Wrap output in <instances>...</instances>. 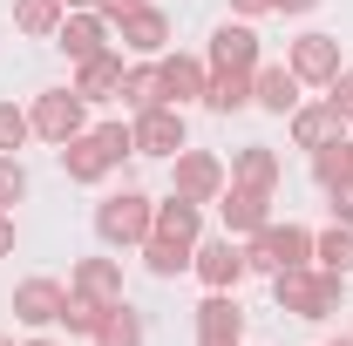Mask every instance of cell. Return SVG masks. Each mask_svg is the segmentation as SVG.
<instances>
[{
  "instance_id": "obj_30",
  "label": "cell",
  "mask_w": 353,
  "mask_h": 346,
  "mask_svg": "<svg viewBox=\"0 0 353 346\" xmlns=\"http://www.w3.org/2000/svg\"><path fill=\"white\" fill-rule=\"evenodd\" d=\"M102 312H109V305H95V299H82V292H68V305H61V319H54V326H68L75 340H95Z\"/></svg>"
},
{
  "instance_id": "obj_23",
  "label": "cell",
  "mask_w": 353,
  "mask_h": 346,
  "mask_svg": "<svg viewBox=\"0 0 353 346\" xmlns=\"http://www.w3.org/2000/svg\"><path fill=\"white\" fill-rule=\"evenodd\" d=\"M157 231L163 238H176V245H197V231H204V204H190V197H163L157 204Z\"/></svg>"
},
{
  "instance_id": "obj_39",
  "label": "cell",
  "mask_w": 353,
  "mask_h": 346,
  "mask_svg": "<svg viewBox=\"0 0 353 346\" xmlns=\"http://www.w3.org/2000/svg\"><path fill=\"white\" fill-rule=\"evenodd\" d=\"M14 252V211H0V258Z\"/></svg>"
},
{
  "instance_id": "obj_4",
  "label": "cell",
  "mask_w": 353,
  "mask_h": 346,
  "mask_svg": "<svg viewBox=\"0 0 353 346\" xmlns=\"http://www.w3.org/2000/svg\"><path fill=\"white\" fill-rule=\"evenodd\" d=\"M28 123H34V136H48V143H68V136L88 130V102L75 88H41L34 109H28Z\"/></svg>"
},
{
  "instance_id": "obj_14",
  "label": "cell",
  "mask_w": 353,
  "mask_h": 346,
  "mask_svg": "<svg viewBox=\"0 0 353 346\" xmlns=\"http://www.w3.org/2000/svg\"><path fill=\"white\" fill-rule=\"evenodd\" d=\"M116 88H123V48H102V54L75 61V95L82 102H109Z\"/></svg>"
},
{
  "instance_id": "obj_42",
  "label": "cell",
  "mask_w": 353,
  "mask_h": 346,
  "mask_svg": "<svg viewBox=\"0 0 353 346\" xmlns=\"http://www.w3.org/2000/svg\"><path fill=\"white\" fill-rule=\"evenodd\" d=\"M28 346H54V340H28Z\"/></svg>"
},
{
  "instance_id": "obj_31",
  "label": "cell",
  "mask_w": 353,
  "mask_h": 346,
  "mask_svg": "<svg viewBox=\"0 0 353 346\" xmlns=\"http://www.w3.org/2000/svg\"><path fill=\"white\" fill-rule=\"evenodd\" d=\"M34 136V123H28V109H14V102H0V156H14L21 143Z\"/></svg>"
},
{
  "instance_id": "obj_33",
  "label": "cell",
  "mask_w": 353,
  "mask_h": 346,
  "mask_svg": "<svg viewBox=\"0 0 353 346\" xmlns=\"http://www.w3.org/2000/svg\"><path fill=\"white\" fill-rule=\"evenodd\" d=\"M95 136H102V150L123 163V156H136V136H130V123H95Z\"/></svg>"
},
{
  "instance_id": "obj_38",
  "label": "cell",
  "mask_w": 353,
  "mask_h": 346,
  "mask_svg": "<svg viewBox=\"0 0 353 346\" xmlns=\"http://www.w3.org/2000/svg\"><path fill=\"white\" fill-rule=\"evenodd\" d=\"M319 0H272V14H312Z\"/></svg>"
},
{
  "instance_id": "obj_18",
  "label": "cell",
  "mask_w": 353,
  "mask_h": 346,
  "mask_svg": "<svg viewBox=\"0 0 353 346\" xmlns=\"http://www.w3.org/2000/svg\"><path fill=\"white\" fill-rule=\"evenodd\" d=\"M211 68H259V34L245 28V21H224L218 34H211Z\"/></svg>"
},
{
  "instance_id": "obj_13",
  "label": "cell",
  "mask_w": 353,
  "mask_h": 346,
  "mask_svg": "<svg viewBox=\"0 0 353 346\" xmlns=\"http://www.w3.org/2000/svg\"><path fill=\"white\" fill-rule=\"evenodd\" d=\"M333 136H347V116H340V102L326 95V102H299L292 109V143L299 150H319V143H333Z\"/></svg>"
},
{
  "instance_id": "obj_35",
  "label": "cell",
  "mask_w": 353,
  "mask_h": 346,
  "mask_svg": "<svg viewBox=\"0 0 353 346\" xmlns=\"http://www.w3.org/2000/svg\"><path fill=\"white\" fill-rule=\"evenodd\" d=\"M333 197V224H353V183H340V190H326Z\"/></svg>"
},
{
  "instance_id": "obj_10",
  "label": "cell",
  "mask_w": 353,
  "mask_h": 346,
  "mask_svg": "<svg viewBox=\"0 0 353 346\" xmlns=\"http://www.w3.org/2000/svg\"><path fill=\"white\" fill-rule=\"evenodd\" d=\"M54 41H61L68 61H88V54H102V48H109V21H102L95 7H68V14H61V28H54Z\"/></svg>"
},
{
  "instance_id": "obj_7",
  "label": "cell",
  "mask_w": 353,
  "mask_h": 346,
  "mask_svg": "<svg viewBox=\"0 0 353 346\" xmlns=\"http://www.w3.org/2000/svg\"><path fill=\"white\" fill-rule=\"evenodd\" d=\"M285 68L299 82H312V88H333V75L347 68L340 61V34H299V41L285 48Z\"/></svg>"
},
{
  "instance_id": "obj_44",
  "label": "cell",
  "mask_w": 353,
  "mask_h": 346,
  "mask_svg": "<svg viewBox=\"0 0 353 346\" xmlns=\"http://www.w3.org/2000/svg\"><path fill=\"white\" fill-rule=\"evenodd\" d=\"M0 346H7V340H0Z\"/></svg>"
},
{
  "instance_id": "obj_20",
  "label": "cell",
  "mask_w": 353,
  "mask_h": 346,
  "mask_svg": "<svg viewBox=\"0 0 353 346\" xmlns=\"http://www.w3.org/2000/svg\"><path fill=\"white\" fill-rule=\"evenodd\" d=\"M279 176H285V163H279V150H265V143H245V150L231 156V183H252V190H279Z\"/></svg>"
},
{
  "instance_id": "obj_34",
  "label": "cell",
  "mask_w": 353,
  "mask_h": 346,
  "mask_svg": "<svg viewBox=\"0 0 353 346\" xmlns=\"http://www.w3.org/2000/svg\"><path fill=\"white\" fill-rule=\"evenodd\" d=\"M136 7H143V0H95V14H102V21H116V28H123V21H130Z\"/></svg>"
},
{
  "instance_id": "obj_43",
  "label": "cell",
  "mask_w": 353,
  "mask_h": 346,
  "mask_svg": "<svg viewBox=\"0 0 353 346\" xmlns=\"http://www.w3.org/2000/svg\"><path fill=\"white\" fill-rule=\"evenodd\" d=\"M333 346H353V333H347V340H333Z\"/></svg>"
},
{
  "instance_id": "obj_28",
  "label": "cell",
  "mask_w": 353,
  "mask_h": 346,
  "mask_svg": "<svg viewBox=\"0 0 353 346\" xmlns=\"http://www.w3.org/2000/svg\"><path fill=\"white\" fill-rule=\"evenodd\" d=\"M61 0H14V28L28 34V41H54V28H61Z\"/></svg>"
},
{
  "instance_id": "obj_36",
  "label": "cell",
  "mask_w": 353,
  "mask_h": 346,
  "mask_svg": "<svg viewBox=\"0 0 353 346\" xmlns=\"http://www.w3.org/2000/svg\"><path fill=\"white\" fill-rule=\"evenodd\" d=\"M333 102H340V116H353V68L333 75Z\"/></svg>"
},
{
  "instance_id": "obj_8",
  "label": "cell",
  "mask_w": 353,
  "mask_h": 346,
  "mask_svg": "<svg viewBox=\"0 0 353 346\" xmlns=\"http://www.w3.org/2000/svg\"><path fill=\"white\" fill-rule=\"evenodd\" d=\"M130 136H136V156H176V150H183V109H176V102L143 109L130 123Z\"/></svg>"
},
{
  "instance_id": "obj_22",
  "label": "cell",
  "mask_w": 353,
  "mask_h": 346,
  "mask_svg": "<svg viewBox=\"0 0 353 346\" xmlns=\"http://www.w3.org/2000/svg\"><path fill=\"white\" fill-rule=\"evenodd\" d=\"M204 102H211L218 116H238V109H252V75H245V68H211V82H204Z\"/></svg>"
},
{
  "instance_id": "obj_15",
  "label": "cell",
  "mask_w": 353,
  "mask_h": 346,
  "mask_svg": "<svg viewBox=\"0 0 353 346\" xmlns=\"http://www.w3.org/2000/svg\"><path fill=\"white\" fill-rule=\"evenodd\" d=\"M68 292H82V299H95V305H116L123 299V265L116 258H75Z\"/></svg>"
},
{
  "instance_id": "obj_17",
  "label": "cell",
  "mask_w": 353,
  "mask_h": 346,
  "mask_svg": "<svg viewBox=\"0 0 353 346\" xmlns=\"http://www.w3.org/2000/svg\"><path fill=\"white\" fill-rule=\"evenodd\" d=\"M299 88L306 82H299L285 61H279V68H252V102L272 109V116H292V109H299Z\"/></svg>"
},
{
  "instance_id": "obj_25",
  "label": "cell",
  "mask_w": 353,
  "mask_h": 346,
  "mask_svg": "<svg viewBox=\"0 0 353 346\" xmlns=\"http://www.w3.org/2000/svg\"><path fill=\"white\" fill-rule=\"evenodd\" d=\"M312 176H319V190L353 183V143H347V136H333V143H319V150H312Z\"/></svg>"
},
{
  "instance_id": "obj_11",
  "label": "cell",
  "mask_w": 353,
  "mask_h": 346,
  "mask_svg": "<svg viewBox=\"0 0 353 346\" xmlns=\"http://www.w3.org/2000/svg\"><path fill=\"white\" fill-rule=\"evenodd\" d=\"M61 305H68V285H54V278H21L14 285V319L21 326H54Z\"/></svg>"
},
{
  "instance_id": "obj_12",
  "label": "cell",
  "mask_w": 353,
  "mask_h": 346,
  "mask_svg": "<svg viewBox=\"0 0 353 346\" xmlns=\"http://www.w3.org/2000/svg\"><path fill=\"white\" fill-rule=\"evenodd\" d=\"M61 150V170H68V183H102V176L116 170V156L102 150V136L82 130V136H68V143H54Z\"/></svg>"
},
{
  "instance_id": "obj_16",
  "label": "cell",
  "mask_w": 353,
  "mask_h": 346,
  "mask_svg": "<svg viewBox=\"0 0 353 346\" xmlns=\"http://www.w3.org/2000/svg\"><path fill=\"white\" fill-rule=\"evenodd\" d=\"M157 75H163V95H170L176 109H183V102H204V82H211V68H204L197 54H163Z\"/></svg>"
},
{
  "instance_id": "obj_19",
  "label": "cell",
  "mask_w": 353,
  "mask_h": 346,
  "mask_svg": "<svg viewBox=\"0 0 353 346\" xmlns=\"http://www.w3.org/2000/svg\"><path fill=\"white\" fill-rule=\"evenodd\" d=\"M163 41H170V14L143 0L130 21H123V48H130V54H163Z\"/></svg>"
},
{
  "instance_id": "obj_29",
  "label": "cell",
  "mask_w": 353,
  "mask_h": 346,
  "mask_svg": "<svg viewBox=\"0 0 353 346\" xmlns=\"http://www.w3.org/2000/svg\"><path fill=\"white\" fill-rule=\"evenodd\" d=\"M312 265H326V272H353V224H333V231H319L312 238Z\"/></svg>"
},
{
  "instance_id": "obj_2",
  "label": "cell",
  "mask_w": 353,
  "mask_h": 346,
  "mask_svg": "<svg viewBox=\"0 0 353 346\" xmlns=\"http://www.w3.org/2000/svg\"><path fill=\"white\" fill-rule=\"evenodd\" d=\"M245 265L252 272H285V265H312V231L306 224H259L252 238H245Z\"/></svg>"
},
{
  "instance_id": "obj_5",
  "label": "cell",
  "mask_w": 353,
  "mask_h": 346,
  "mask_svg": "<svg viewBox=\"0 0 353 346\" xmlns=\"http://www.w3.org/2000/svg\"><path fill=\"white\" fill-rule=\"evenodd\" d=\"M170 163H176V183H170V190H176V197H190V204H218V190L231 183V170H224L218 156H211V150H190V143L176 150Z\"/></svg>"
},
{
  "instance_id": "obj_41",
  "label": "cell",
  "mask_w": 353,
  "mask_h": 346,
  "mask_svg": "<svg viewBox=\"0 0 353 346\" xmlns=\"http://www.w3.org/2000/svg\"><path fill=\"white\" fill-rule=\"evenodd\" d=\"M61 7H95V0H61Z\"/></svg>"
},
{
  "instance_id": "obj_40",
  "label": "cell",
  "mask_w": 353,
  "mask_h": 346,
  "mask_svg": "<svg viewBox=\"0 0 353 346\" xmlns=\"http://www.w3.org/2000/svg\"><path fill=\"white\" fill-rule=\"evenodd\" d=\"M197 346H245V340H197Z\"/></svg>"
},
{
  "instance_id": "obj_9",
  "label": "cell",
  "mask_w": 353,
  "mask_h": 346,
  "mask_svg": "<svg viewBox=\"0 0 353 346\" xmlns=\"http://www.w3.org/2000/svg\"><path fill=\"white\" fill-rule=\"evenodd\" d=\"M218 211L231 238H252L259 224H272V190H252V183H224L218 190Z\"/></svg>"
},
{
  "instance_id": "obj_1",
  "label": "cell",
  "mask_w": 353,
  "mask_h": 346,
  "mask_svg": "<svg viewBox=\"0 0 353 346\" xmlns=\"http://www.w3.org/2000/svg\"><path fill=\"white\" fill-rule=\"evenodd\" d=\"M340 272H326V265H285V272H272V299L285 305L292 319H333L340 312Z\"/></svg>"
},
{
  "instance_id": "obj_3",
  "label": "cell",
  "mask_w": 353,
  "mask_h": 346,
  "mask_svg": "<svg viewBox=\"0 0 353 346\" xmlns=\"http://www.w3.org/2000/svg\"><path fill=\"white\" fill-rule=\"evenodd\" d=\"M150 231H157V204L143 190H116V197L95 204V238L102 245H143Z\"/></svg>"
},
{
  "instance_id": "obj_6",
  "label": "cell",
  "mask_w": 353,
  "mask_h": 346,
  "mask_svg": "<svg viewBox=\"0 0 353 346\" xmlns=\"http://www.w3.org/2000/svg\"><path fill=\"white\" fill-rule=\"evenodd\" d=\"M190 272H197L211 292H231V285H238L252 265H245V245L224 231V238H211V245H190Z\"/></svg>"
},
{
  "instance_id": "obj_27",
  "label": "cell",
  "mask_w": 353,
  "mask_h": 346,
  "mask_svg": "<svg viewBox=\"0 0 353 346\" xmlns=\"http://www.w3.org/2000/svg\"><path fill=\"white\" fill-rule=\"evenodd\" d=\"M95 346H143V312L130 299H116L102 312V326H95Z\"/></svg>"
},
{
  "instance_id": "obj_32",
  "label": "cell",
  "mask_w": 353,
  "mask_h": 346,
  "mask_svg": "<svg viewBox=\"0 0 353 346\" xmlns=\"http://www.w3.org/2000/svg\"><path fill=\"white\" fill-rule=\"evenodd\" d=\"M28 197V170H21V156H0V211H14Z\"/></svg>"
},
{
  "instance_id": "obj_37",
  "label": "cell",
  "mask_w": 353,
  "mask_h": 346,
  "mask_svg": "<svg viewBox=\"0 0 353 346\" xmlns=\"http://www.w3.org/2000/svg\"><path fill=\"white\" fill-rule=\"evenodd\" d=\"M231 14H245V21H252V14H272V0H231Z\"/></svg>"
},
{
  "instance_id": "obj_24",
  "label": "cell",
  "mask_w": 353,
  "mask_h": 346,
  "mask_svg": "<svg viewBox=\"0 0 353 346\" xmlns=\"http://www.w3.org/2000/svg\"><path fill=\"white\" fill-rule=\"evenodd\" d=\"M116 102H123L130 116H143V109H163L170 95H163V75H157V68H123V88H116Z\"/></svg>"
},
{
  "instance_id": "obj_26",
  "label": "cell",
  "mask_w": 353,
  "mask_h": 346,
  "mask_svg": "<svg viewBox=\"0 0 353 346\" xmlns=\"http://www.w3.org/2000/svg\"><path fill=\"white\" fill-rule=\"evenodd\" d=\"M136 252H143V265H150V278H176V272H190V245H176V238H163V231H150Z\"/></svg>"
},
{
  "instance_id": "obj_21",
  "label": "cell",
  "mask_w": 353,
  "mask_h": 346,
  "mask_svg": "<svg viewBox=\"0 0 353 346\" xmlns=\"http://www.w3.org/2000/svg\"><path fill=\"white\" fill-rule=\"evenodd\" d=\"M197 340H245V312L231 292H211L197 305Z\"/></svg>"
}]
</instances>
